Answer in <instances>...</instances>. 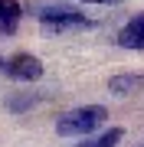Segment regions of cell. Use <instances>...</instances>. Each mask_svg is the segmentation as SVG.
<instances>
[{
	"label": "cell",
	"mask_w": 144,
	"mask_h": 147,
	"mask_svg": "<svg viewBox=\"0 0 144 147\" xmlns=\"http://www.w3.org/2000/svg\"><path fill=\"white\" fill-rule=\"evenodd\" d=\"M105 118H108V111L101 108V105L72 108V111H66V115H59V121H56V134H62V137H82V134H92Z\"/></svg>",
	"instance_id": "1"
},
{
	"label": "cell",
	"mask_w": 144,
	"mask_h": 147,
	"mask_svg": "<svg viewBox=\"0 0 144 147\" xmlns=\"http://www.w3.org/2000/svg\"><path fill=\"white\" fill-rule=\"evenodd\" d=\"M39 23H43L46 33H66V30H79V26H89V20L82 16L79 10L72 7H62V3H53L39 13Z\"/></svg>",
	"instance_id": "2"
},
{
	"label": "cell",
	"mask_w": 144,
	"mask_h": 147,
	"mask_svg": "<svg viewBox=\"0 0 144 147\" xmlns=\"http://www.w3.org/2000/svg\"><path fill=\"white\" fill-rule=\"evenodd\" d=\"M10 79H20V82H39L43 79V62H39L33 53H16L10 56V62L3 65Z\"/></svg>",
	"instance_id": "3"
},
{
	"label": "cell",
	"mask_w": 144,
	"mask_h": 147,
	"mask_svg": "<svg viewBox=\"0 0 144 147\" xmlns=\"http://www.w3.org/2000/svg\"><path fill=\"white\" fill-rule=\"evenodd\" d=\"M118 46H124V49H144V13H138L128 26L118 33Z\"/></svg>",
	"instance_id": "4"
},
{
	"label": "cell",
	"mask_w": 144,
	"mask_h": 147,
	"mask_svg": "<svg viewBox=\"0 0 144 147\" xmlns=\"http://www.w3.org/2000/svg\"><path fill=\"white\" fill-rule=\"evenodd\" d=\"M20 0H0V33H16V26H20Z\"/></svg>",
	"instance_id": "5"
},
{
	"label": "cell",
	"mask_w": 144,
	"mask_h": 147,
	"mask_svg": "<svg viewBox=\"0 0 144 147\" xmlns=\"http://www.w3.org/2000/svg\"><path fill=\"white\" fill-rule=\"evenodd\" d=\"M144 88V75H112L108 79V92L112 95H131Z\"/></svg>",
	"instance_id": "6"
},
{
	"label": "cell",
	"mask_w": 144,
	"mask_h": 147,
	"mask_svg": "<svg viewBox=\"0 0 144 147\" xmlns=\"http://www.w3.org/2000/svg\"><path fill=\"white\" fill-rule=\"evenodd\" d=\"M121 137H124V131H121V127H108V131L98 137V141H89L85 147H115Z\"/></svg>",
	"instance_id": "7"
},
{
	"label": "cell",
	"mask_w": 144,
	"mask_h": 147,
	"mask_svg": "<svg viewBox=\"0 0 144 147\" xmlns=\"http://www.w3.org/2000/svg\"><path fill=\"white\" fill-rule=\"evenodd\" d=\"M82 3H121V0H82Z\"/></svg>",
	"instance_id": "8"
}]
</instances>
